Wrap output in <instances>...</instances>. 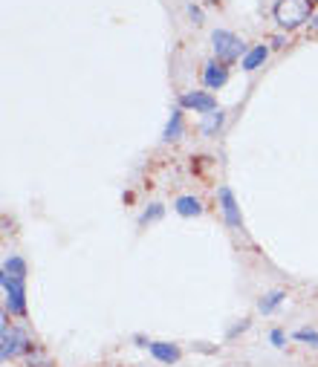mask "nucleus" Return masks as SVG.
<instances>
[{"instance_id": "9", "label": "nucleus", "mask_w": 318, "mask_h": 367, "mask_svg": "<svg viewBox=\"0 0 318 367\" xmlns=\"http://www.w3.org/2000/svg\"><path fill=\"white\" fill-rule=\"evenodd\" d=\"M266 55H269V50H266V46L263 44H258V46H252V50L246 53V55H243V61H240V67L243 69H246V72H252V69H258L263 61H266Z\"/></svg>"}, {"instance_id": "15", "label": "nucleus", "mask_w": 318, "mask_h": 367, "mask_svg": "<svg viewBox=\"0 0 318 367\" xmlns=\"http://www.w3.org/2000/svg\"><path fill=\"white\" fill-rule=\"evenodd\" d=\"M162 214H165V206H162V203H154L151 208H145V211H142L139 223H142V226H148V223H154V220H159Z\"/></svg>"}, {"instance_id": "5", "label": "nucleus", "mask_w": 318, "mask_h": 367, "mask_svg": "<svg viewBox=\"0 0 318 367\" xmlns=\"http://www.w3.org/2000/svg\"><path fill=\"white\" fill-rule=\"evenodd\" d=\"M217 200H220V211H223L226 226H232V229H240V226H243V217H240V208H237V200H234L232 188L220 185V188H217Z\"/></svg>"}, {"instance_id": "10", "label": "nucleus", "mask_w": 318, "mask_h": 367, "mask_svg": "<svg viewBox=\"0 0 318 367\" xmlns=\"http://www.w3.org/2000/svg\"><path fill=\"white\" fill-rule=\"evenodd\" d=\"M174 211H177L180 217H200V214H203V203H200L197 197H180V200L174 203Z\"/></svg>"}, {"instance_id": "2", "label": "nucleus", "mask_w": 318, "mask_h": 367, "mask_svg": "<svg viewBox=\"0 0 318 367\" xmlns=\"http://www.w3.org/2000/svg\"><path fill=\"white\" fill-rule=\"evenodd\" d=\"M211 46H214V55H217L220 64H232L240 55L249 53L246 46H243V41L234 32H229V29H214L211 32Z\"/></svg>"}, {"instance_id": "7", "label": "nucleus", "mask_w": 318, "mask_h": 367, "mask_svg": "<svg viewBox=\"0 0 318 367\" xmlns=\"http://www.w3.org/2000/svg\"><path fill=\"white\" fill-rule=\"evenodd\" d=\"M226 81H229V69H226V64H220V61L206 64V69H203V84H206L208 90H220Z\"/></svg>"}, {"instance_id": "16", "label": "nucleus", "mask_w": 318, "mask_h": 367, "mask_svg": "<svg viewBox=\"0 0 318 367\" xmlns=\"http://www.w3.org/2000/svg\"><path fill=\"white\" fill-rule=\"evenodd\" d=\"M296 338H298V341H307V345H315V347H318V333H315V330H296Z\"/></svg>"}, {"instance_id": "13", "label": "nucleus", "mask_w": 318, "mask_h": 367, "mask_svg": "<svg viewBox=\"0 0 318 367\" xmlns=\"http://www.w3.org/2000/svg\"><path fill=\"white\" fill-rule=\"evenodd\" d=\"M284 298H286V295H284L281 289H275V292H266V295L258 301V309H260L263 315H269V312H275V309L284 304Z\"/></svg>"}, {"instance_id": "6", "label": "nucleus", "mask_w": 318, "mask_h": 367, "mask_svg": "<svg viewBox=\"0 0 318 367\" xmlns=\"http://www.w3.org/2000/svg\"><path fill=\"white\" fill-rule=\"evenodd\" d=\"M180 105L183 107H188V110H194V113H211V110H217V99L211 93H200V90H194V93H185L183 99H180Z\"/></svg>"}, {"instance_id": "17", "label": "nucleus", "mask_w": 318, "mask_h": 367, "mask_svg": "<svg viewBox=\"0 0 318 367\" xmlns=\"http://www.w3.org/2000/svg\"><path fill=\"white\" fill-rule=\"evenodd\" d=\"M269 341H272L275 347H284V333H281V330H272V333H269Z\"/></svg>"}, {"instance_id": "19", "label": "nucleus", "mask_w": 318, "mask_h": 367, "mask_svg": "<svg viewBox=\"0 0 318 367\" xmlns=\"http://www.w3.org/2000/svg\"><path fill=\"white\" fill-rule=\"evenodd\" d=\"M188 15L194 18V23H203V12H200L197 6H188Z\"/></svg>"}, {"instance_id": "11", "label": "nucleus", "mask_w": 318, "mask_h": 367, "mask_svg": "<svg viewBox=\"0 0 318 367\" xmlns=\"http://www.w3.org/2000/svg\"><path fill=\"white\" fill-rule=\"evenodd\" d=\"M180 136H183V110H174V113H171V119H168L165 131H162V139L165 142H177Z\"/></svg>"}, {"instance_id": "1", "label": "nucleus", "mask_w": 318, "mask_h": 367, "mask_svg": "<svg viewBox=\"0 0 318 367\" xmlns=\"http://www.w3.org/2000/svg\"><path fill=\"white\" fill-rule=\"evenodd\" d=\"M272 15H275V23L281 29L292 32V29L304 27V23L312 18V4L310 0H278Z\"/></svg>"}, {"instance_id": "20", "label": "nucleus", "mask_w": 318, "mask_h": 367, "mask_svg": "<svg viewBox=\"0 0 318 367\" xmlns=\"http://www.w3.org/2000/svg\"><path fill=\"white\" fill-rule=\"evenodd\" d=\"M310 20H312V23H310V35H318V12H315Z\"/></svg>"}, {"instance_id": "18", "label": "nucleus", "mask_w": 318, "mask_h": 367, "mask_svg": "<svg viewBox=\"0 0 318 367\" xmlns=\"http://www.w3.org/2000/svg\"><path fill=\"white\" fill-rule=\"evenodd\" d=\"M246 327H249V321H246V318H243V321H240L237 327H232V330H229V338H234L237 333H243V330H246Z\"/></svg>"}, {"instance_id": "3", "label": "nucleus", "mask_w": 318, "mask_h": 367, "mask_svg": "<svg viewBox=\"0 0 318 367\" xmlns=\"http://www.w3.org/2000/svg\"><path fill=\"white\" fill-rule=\"evenodd\" d=\"M0 283H4L6 309L12 315H23V312H27V289H23V281L12 278V275H0Z\"/></svg>"}, {"instance_id": "8", "label": "nucleus", "mask_w": 318, "mask_h": 367, "mask_svg": "<svg viewBox=\"0 0 318 367\" xmlns=\"http://www.w3.org/2000/svg\"><path fill=\"white\" fill-rule=\"evenodd\" d=\"M151 356L157 359V361H162V364H177L180 361V347L177 345H171V341H151Z\"/></svg>"}, {"instance_id": "12", "label": "nucleus", "mask_w": 318, "mask_h": 367, "mask_svg": "<svg viewBox=\"0 0 318 367\" xmlns=\"http://www.w3.org/2000/svg\"><path fill=\"white\" fill-rule=\"evenodd\" d=\"M223 119H226V116H223V110H220V107L211 110V113H206L203 121H200V131H203L206 136H214L220 128H223Z\"/></svg>"}, {"instance_id": "4", "label": "nucleus", "mask_w": 318, "mask_h": 367, "mask_svg": "<svg viewBox=\"0 0 318 367\" xmlns=\"http://www.w3.org/2000/svg\"><path fill=\"white\" fill-rule=\"evenodd\" d=\"M23 347H29L27 333L18 330V327H6V324H4V330H0V359L9 361V359L20 356Z\"/></svg>"}, {"instance_id": "14", "label": "nucleus", "mask_w": 318, "mask_h": 367, "mask_svg": "<svg viewBox=\"0 0 318 367\" xmlns=\"http://www.w3.org/2000/svg\"><path fill=\"white\" fill-rule=\"evenodd\" d=\"M4 275H12V278H27V260L23 258H18V255H12V258H6V263H4Z\"/></svg>"}]
</instances>
